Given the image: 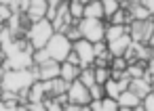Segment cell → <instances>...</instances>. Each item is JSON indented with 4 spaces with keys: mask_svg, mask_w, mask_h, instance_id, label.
<instances>
[{
    "mask_svg": "<svg viewBox=\"0 0 154 111\" xmlns=\"http://www.w3.org/2000/svg\"><path fill=\"white\" fill-rule=\"evenodd\" d=\"M32 61H34V65H42V63L51 61V57H49L47 48H36V50L32 53Z\"/></svg>",
    "mask_w": 154,
    "mask_h": 111,
    "instance_id": "obj_22",
    "label": "cell"
},
{
    "mask_svg": "<svg viewBox=\"0 0 154 111\" xmlns=\"http://www.w3.org/2000/svg\"><path fill=\"white\" fill-rule=\"evenodd\" d=\"M47 98V88L42 80H34L30 86V101H45Z\"/></svg>",
    "mask_w": 154,
    "mask_h": 111,
    "instance_id": "obj_15",
    "label": "cell"
},
{
    "mask_svg": "<svg viewBox=\"0 0 154 111\" xmlns=\"http://www.w3.org/2000/svg\"><path fill=\"white\" fill-rule=\"evenodd\" d=\"M78 27H80L82 38H87V40H91V42L106 40V27H108V23H103V19L82 17V19L78 21Z\"/></svg>",
    "mask_w": 154,
    "mask_h": 111,
    "instance_id": "obj_3",
    "label": "cell"
},
{
    "mask_svg": "<svg viewBox=\"0 0 154 111\" xmlns=\"http://www.w3.org/2000/svg\"><path fill=\"white\" fill-rule=\"evenodd\" d=\"M89 92H91V98H103L106 96V88H103V84H93V86H89Z\"/></svg>",
    "mask_w": 154,
    "mask_h": 111,
    "instance_id": "obj_24",
    "label": "cell"
},
{
    "mask_svg": "<svg viewBox=\"0 0 154 111\" xmlns=\"http://www.w3.org/2000/svg\"><path fill=\"white\" fill-rule=\"evenodd\" d=\"M70 15L74 17V21H80L85 17V2H80V0H70Z\"/></svg>",
    "mask_w": 154,
    "mask_h": 111,
    "instance_id": "obj_17",
    "label": "cell"
},
{
    "mask_svg": "<svg viewBox=\"0 0 154 111\" xmlns=\"http://www.w3.org/2000/svg\"><path fill=\"white\" fill-rule=\"evenodd\" d=\"M129 88L143 101V96L148 94V92H152V82L143 75V78H131V84H129Z\"/></svg>",
    "mask_w": 154,
    "mask_h": 111,
    "instance_id": "obj_11",
    "label": "cell"
},
{
    "mask_svg": "<svg viewBox=\"0 0 154 111\" xmlns=\"http://www.w3.org/2000/svg\"><path fill=\"white\" fill-rule=\"evenodd\" d=\"M11 15H13V11L9 4H0V23H7L11 19Z\"/></svg>",
    "mask_w": 154,
    "mask_h": 111,
    "instance_id": "obj_25",
    "label": "cell"
},
{
    "mask_svg": "<svg viewBox=\"0 0 154 111\" xmlns=\"http://www.w3.org/2000/svg\"><path fill=\"white\" fill-rule=\"evenodd\" d=\"M78 75H80V65H74L70 61H63L61 63L59 78H63L66 82H74V80H78Z\"/></svg>",
    "mask_w": 154,
    "mask_h": 111,
    "instance_id": "obj_12",
    "label": "cell"
},
{
    "mask_svg": "<svg viewBox=\"0 0 154 111\" xmlns=\"http://www.w3.org/2000/svg\"><path fill=\"white\" fill-rule=\"evenodd\" d=\"M63 34H66V36L72 40V42H76V40H80V38H82V34H80V27H78V21H76V23H72V25H70V27H68Z\"/></svg>",
    "mask_w": 154,
    "mask_h": 111,
    "instance_id": "obj_23",
    "label": "cell"
},
{
    "mask_svg": "<svg viewBox=\"0 0 154 111\" xmlns=\"http://www.w3.org/2000/svg\"><path fill=\"white\" fill-rule=\"evenodd\" d=\"M91 111H101V98H91V103L87 105Z\"/></svg>",
    "mask_w": 154,
    "mask_h": 111,
    "instance_id": "obj_28",
    "label": "cell"
},
{
    "mask_svg": "<svg viewBox=\"0 0 154 111\" xmlns=\"http://www.w3.org/2000/svg\"><path fill=\"white\" fill-rule=\"evenodd\" d=\"M80 2H85V4H87V2H89V0H80Z\"/></svg>",
    "mask_w": 154,
    "mask_h": 111,
    "instance_id": "obj_34",
    "label": "cell"
},
{
    "mask_svg": "<svg viewBox=\"0 0 154 111\" xmlns=\"http://www.w3.org/2000/svg\"><path fill=\"white\" fill-rule=\"evenodd\" d=\"M118 105H120V111H135L137 109V105H141V98L131 90V88H127V90H122L120 94H118Z\"/></svg>",
    "mask_w": 154,
    "mask_h": 111,
    "instance_id": "obj_9",
    "label": "cell"
},
{
    "mask_svg": "<svg viewBox=\"0 0 154 111\" xmlns=\"http://www.w3.org/2000/svg\"><path fill=\"white\" fill-rule=\"evenodd\" d=\"M150 50H152V59H154V44H152V46H150Z\"/></svg>",
    "mask_w": 154,
    "mask_h": 111,
    "instance_id": "obj_32",
    "label": "cell"
},
{
    "mask_svg": "<svg viewBox=\"0 0 154 111\" xmlns=\"http://www.w3.org/2000/svg\"><path fill=\"white\" fill-rule=\"evenodd\" d=\"M51 23H53L55 32H66L72 23H76L74 17L70 15V0H63V2L57 7V13H55V17L51 19Z\"/></svg>",
    "mask_w": 154,
    "mask_h": 111,
    "instance_id": "obj_6",
    "label": "cell"
},
{
    "mask_svg": "<svg viewBox=\"0 0 154 111\" xmlns=\"http://www.w3.org/2000/svg\"><path fill=\"white\" fill-rule=\"evenodd\" d=\"M47 53H49V57L53 59V61H59V63H63L66 59H68V55L72 53V48H74V42L63 34V32H55L53 36H51V40L47 42Z\"/></svg>",
    "mask_w": 154,
    "mask_h": 111,
    "instance_id": "obj_2",
    "label": "cell"
},
{
    "mask_svg": "<svg viewBox=\"0 0 154 111\" xmlns=\"http://www.w3.org/2000/svg\"><path fill=\"white\" fill-rule=\"evenodd\" d=\"M2 90H5V88H2V82H0V96H2Z\"/></svg>",
    "mask_w": 154,
    "mask_h": 111,
    "instance_id": "obj_33",
    "label": "cell"
},
{
    "mask_svg": "<svg viewBox=\"0 0 154 111\" xmlns=\"http://www.w3.org/2000/svg\"><path fill=\"white\" fill-rule=\"evenodd\" d=\"M59 71H61V63L59 61H47L42 65H38V78L40 80H53V78H59Z\"/></svg>",
    "mask_w": 154,
    "mask_h": 111,
    "instance_id": "obj_10",
    "label": "cell"
},
{
    "mask_svg": "<svg viewBox=\"0 0 154 111\" xmlns=\"http://www.w3.org/2000/svg\"><path fill=\"white\" fill-rule=\"evenodd\" d=\"M141 4H143V7H146V9L154 15V0H141Z\"/></svg>",
    "mask_w": 154,
    "mask_h": 111,
    "instance_id": "obj_29",
    "label": "cell"
},
{
    "mask_svg": "<svg viewBox=\"0 0 154 111\" xmlns=\"http://www.w3.org/2000/svg\"><path fill=\"white\" fill-rule=\"evenodd\" d=\"M78 80H80L82 84H87V86H93V84H95V67H93V65H91V67H82Z\"/></svg>",
    "mask_w": 154,
    "mask_h": 111,
    "instance_id": "obj_18",
    "label": "cell"
},
{
    "mask_svg": "<svg viewBox=\"0 0 154 111\" xmlns=\"http://www.w3.org/2000/svg\"><path fill=\"white\" fill-rule=\"evenodd\" d=\"M63 2V0H47V4H49V9H57L59 4Z\"/></svg>",
    "mask_w": 154,
    "mask_h": 111,
    "instance_id": "obj_30",
    "label": "cell"
},
{
    "mask_svg": "<svg viewBox=\"0 0 154 111\" xmlns=\"http://www.w3.org/2000/svg\"><path fill=\"white\" fill-rule=\"evenodd\" d=\"M110 78H112V67H95V82L97 84H106Z\"/></svg>",
    "mask_w": 154,
    "mask_h": 111,
    "instance_id": "obj_20",
    "label": "cell"
},
{
    "mask_svg": "<svg viewBox=\"0 0 154 111\" xmlns=\"http://www.w3.org/2000/svg\"><path fill=\"white\" fill-rule=\"evenodd\" d=\"M47 11H49V4H47V0H30V4H28V11L23 13L28 17L30 23L34 21H40L47 17Z\"/></svg>",
    "mask_w": 154,
    "mask_h": 111,
    "instance_id": "obj_7",
    "label": "cell"
},
{
    "mask_svg": "<svg viewBox=\"0 0 154 111\" xmlns=\"http://www.w3.org/2000/svg\"><path fill=\"white\" fill-rule=\"evenodd\" d=\"M146 78L150 82H154V59H148V63H146Z\"/></svg>",
    "mask_w": 154,
    "mask_h": 111,
    "instance_id": "obj_27",
    "label": "cell"
},
{
    "mask_svg": "<svg viewBox=\"0 0 154 111\" xmlns=\"http://www.w3.org/2000/svg\"><path fill=\"white\" fill-rule=\"evenodd\" d=\"M68 98H70V103H76V105L87 107V105L91 103V92H89V86H87V84H82L80 80L70 82V88H68ZM87 109H89V107H87Z\"/></svg>",
    "mask_w": 154,
    "mask_h": 111,
    "instance_id": "obj_4",
    "label": "cell"
},
{
    "mask_svg": "<svg viewBox=\"0 0 154 111\" xmlns=\"http://www.w3.org/2000/svg\"><path fill=\"white\" fill-rule=\"evenodd\" d=\"M143 109L146 111H154V92H148L143 96Z\"/></svg>",
    "mask_w": 154,
    "mask_h": 111,
    "instance_id": "obj_26",
    "label": "cell"
},
{
    "mask_svg": "<svg viewBox=\"0 0 154 111\" xmlns=\"http://www.w3.org/2000/svg\"><path fill=\"white\" fill-rule=\"evenodd\" d=\"M74 53L80 59V69L82 67H91L95 63V50H93V42L87 38H80L74 42Z\"/></svg>",
    "mask_w": 154,
    "mask_h": 111,
    "instance_id": "obj_5",
    "label": "cell"
},
{
    "mask_svg": "<svg viewBox=\"0 0 154 111\" xmlns=\"http://www.w3.org/2000/svg\"><path fill=\"white\" fill-rule=\"evenodd\" d=\"M133 44V38L131 34H122L120 38H114L108 42V48L112 53V57H125V53L129 50V46Z\"/></svg>",
    "mask_w": 154,
    "mask_h": 111,
    "instance_id": "obj_8",
    "label": "cell"
},
{
    "mask_svg": "<svg viewBox=\"0 0 154 111\" xmlns=\"http://www.w3.org/2000/svg\"><path fill=\"white\" fill-rule=\"evenodd\" d=\"M127 9H129L133 21H148V19H152V13L141 4V0H139V2H135V4H131V7H127Z\"/></svg>",
    "mask_w": 154,
    "mask_h": 111,
    "instance_id": "obj_13",
    "label": "cell"
},
{
    "mask_svg": "<svg viewBox=\"0 0 154 111\" xmlns=\"http://www.w3.org/2000/svg\"><path fill=\"white\" fill-rule=\"evenodd\" d=\"M101 111H120V105H118V98L114 96H103L101 98Z\"/></svg>",
    "mask_w": 154,
    "mask_h": 111,
    "instance_id": "obj_21",
    "label": "cell"
},
{
    "mask_svg": "<svg viewBox=\"0 0 154 111\" xmlns=\"http://www.w3.org/2000/svg\"><path fill=\"white\" fill-rule=\"evenodd\" d=\"M53 34H55V27H53L51 19L45 17V19H40V21L30 23V27H28V32H26V38H28V42H30V44L34 46V50H36V48H45Z\"/></svg>",
    "mask_w": 154,
    "mask_h": 111,
    "instance_id": "obj_1",
    "label": "cell"
},
{
    "mask_svg": "<svg viewBox=\"0 0 154 111\" xmlns=\"http://www.w3.org/2000/svg\"><path fill=\"white\" fill-rule=\"evenodd\" d=\"M122 34H129V25L108 23V27H106V42H110V40H114V38H120Z\"/></svg>",
    "mask_w": 154,
    "mask_h": 111,
    "instance_id": "obj_16",
    "label": "cell"
},
{
    "mask_svg": "<svg viewBox=\"0 0 154 111\" xmlns=\"http://www.w3.org/2000/svg\"><path fill=\"white\" fill-rule=\"evenodd\" d=\"M101 4H103V19H110V17L120 9V2H118V0H101Z\"/></svg>",
    "mask_w": 154,
    "mask_h": 111,
    "instance_id": "obj_19",
    "label": "cell"
},
{
    "mask_svg": "<svg viewBox=\"0 0 154 111\" xmlns=\"http://www.w3.org/2000/svg\"><path fill=\"white\" fill-rule=\"evenodd\" d=\"M118 2H120V7H125V4H127V0H118Z\"/></svg>",
    "mask_w": 154,
    "mask_h": 111,
    "instance_id": "obj_31",
    "label": "cell"
},
{
    "mask_svg": "<svg viewBox=\"0 0 154 111\" xmlns=\"http://www.w3.org/2000/svg\"><path fill=\"white\" fill-rule=\"evenodd\" d=\"M85 17L103 19V4H101V0H89V2L85 4Z\"/></svg>",
    "mask_w": 154,
    "mask_h": 111,
    "instance_id": "obj_14",
    "label": "cell"
}]
</instances>
